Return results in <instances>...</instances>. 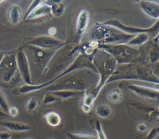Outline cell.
<instances>
[{
  "label": "cell",
  "instance_id": "cell-16",
  "mask_svg": "<svg viewBox=\"0 0 159 139\" xmlns=\"http://www.w3.org/2000/svg\"><path fill=\"white\" fill-rule=\"evenodd\" d=\"M7 17L12 24H17L21 20L22 9L17 4L11 5L7 11Z\"/></svg>",
  "mask_w": 159,
  "mask_h": 139
},
{
  "label": "cell",
  "instance_id": "cell-35",
  "mask_svg": "<svg viewBox=\"0 0 159 139\" xmlns=\"http://www.w3.org/2000/svg\"><path fill=\"white\" fill-rule=\"evenodd\" d=\"M12 135L7 132H0V139H11Z\"/></svg>",
  "mask_w": 159,
  "mask_h": 139
},
{
  "label": "cell",
  "instance_id": "cell-36",
  "mask_svg": "<svg viewBox=\"0 0 159 139\" xmlns=\"http://www.w3.org/2000/svg\"><path fill=\"white\" fill-rule=\"evenodd\" d=\"M91 108H92V107H88V106L83 105V104H82V106H81V109H82V110H83L84 113H86V114H88V113H89V112H91Z\"/></svg>",
  "mask_w": 159,
  "mask_h": 139
},
{
  "label": "cell",
  "instance_id": "cell-42",
  "mask_svg": "<svg viewBox=\"0 0 159 139\" xmlns=\"http://www.w3.org/2000/svg\"><path fill=\"white\" fill-rule=\"evenodd\" d=\"M158 110H159V107H158Z\"/></svg>",
  "mask_w": 159,
  "mask_h": 139
},
{
  "label": "cell",
  "instance_id": "cell-19",
  "mask_svg": "<svg viewBox=\"0 0 159 139\" xmlns=\"http://www.w3.org/2000/svg\"><path fill=\"white\" fill-rule=\"evenodd\" d=\"M44 119L47 123L52 127H57L61 123V117L56 112L50 110L44 114Z\"/></svg>",
  "mask_w": 159,
  "mask_h": 139
},
{
  "label": "cell",
  "instance_id": "cell-24",
  "mask_svg": "<svg viewBox=\"0 0 159 139\" xmlns=\"http://www.w3.org/2000/svg\"><path fill=\"white\" fill-rule=\"evenodd\" d=\"M40 102L36 97H31L27 102L25 105L26 110L29 112H34L38 109Z\"/></svg>",
  "mask_w": 159,
  "mask_h": 139
},
{
  "label": "cell",
  "instance_id": "cell-32",
  "mask_svg": "<svg viewBox=\"0 0 159 139\" xmlns=\"http://www.w3.org/2000/svg\"><path fill=\"white\" fill-rule=\"evenodd\" d=\"M42 1H34L32 2V3L30 4L29 9H27V13H26V15H25V17L34 9H35L39 4H40Z\"/></svg>",
  "mask_w": 159,
  "mask_h": 139
},
{
  "label": "cell",
  "instance_id": "cell-1",
  "mask_svg": "<svg viewBox=\"0 0 159 139\" xmlns=\"http://www.w3.org/2000/svg\"><path fill=\"white\" fill-rule=\"evenodd\" d=\"M98 73L89 69L73 71L61 77L50 84V92L59 90H72L87 92L94 89L99 82ZM52 83V84H53Z\"/></svg>",
  "mask_w": 159,
  "mask_h": 139
},
{
  "label": "cell",
  "instance_id": "cell-18",
  "mask_svg": "<svg viewBox=\"0 0 159 139\" xmlns=\"http://www.w3.org/2000/svg\"><path fill=\"white\" fill-rule=\"evenodd\" d=\"M149 38L148 34L145 33L137 34L135 35L127 44L132 47L140 48L149 40Z\"/></svg>",
  "mask_w": 159,
  "mask_h": 139
},
{
  "label": "cell",
  "instance_id": "cell-37",
  "mask_svg": "<svg viewBox=\"0 0 159 139\" xmlns=\"http://www.w3.org/2000/svg\"><path fill=\"white\" fill-rule=\"evenodd\" d=\"M48 34L50 35V36H53L56 34L57 29H56V28H55L53 27H52L48 29Z\"/></svg>",
  "mask_w": 159,
  "mask_h": 139
},
{
  "label": "cell",
  "instance_id": "cell-30",
  "mask_svg": "<svg viewBox=\"0 0 159 139\" xmlns=\"http://www.w3.org/2000/svg\"><path fill=\"white\" fill-rule=\"evenodd\" d=\"M58 98L57 97L55 96H54L51 92L47 93L43 99V103L44 104H52L55 102V101H57V100Z\"/></svg>",
  "mask_w": 159,
  "mask_h": 139
},
{
  "label": "cell",
  "instance_id": "cell-6",
  "mask_svg": "<svg viewBox=\"0 0 159 139\" xmlns=\"http://www.w3.org/2000/svg\"><path fill=\"white\" fill-rule=\"evenodd\" d=\"M104 25H108L114 27L121 31L132 35H136L140 33H145L153 38H156L159 34V19L148 28H140L136 27H131L123 24L119 20L116 19H110L104 22H101Z\"/></svg>",
  "mask_w": 159,
  "mask_h": 139
},
{
  "label": "cell",
  "instance_id": "cell-12",
  "mask_svg": "<svg viewBox=\"0 0 159 139\" xmlns=\"http://www.w3.org/2000/svg\"><path fill=\"white\" fill-rule=\"evenodd\" d=\"M90 21L89 13L86 9H82L78 14L76 19V30L78 37V43H80L82 36L86 32Z\"/></svg>",
  "mask_w": 159,
  "mask_h": 139
},
{
  "label": "cell",
  "instance_id": "cell-29",
  "mask_svg": "<svg viewBox=\"0 0 159 139\" xmlns=\"http://www.w3.org/2000/svg\"><path fill=\"white\" fill-rule=\"evenodd\" d=\"M159 135V127L154 126L148 131L145 139H155Z\"/></svg>",
  "mask_w": 159,
  "mask_h": 139
},
{
  "label": "cell",
  "instance_id": "cell-33",
  "mask_svg": "<svg viewBox=\"0 0 159 139\" xmlns=\"http://www.w3.org/2000/svg\"><path fill=\"white\" fill-rule=\"evenodd\" d=\"M8 114L12 117H16L19 114V110L15 106H11L8 110Z\"/></svg>",
  "mask_w": 159,
  "mask_h": 139
},
{
  "label": "cell",
  "instance_id": "cell-8",
  "mask_svg": "<svg viewBox=\"0 0 159 139\" xmlns=\"http://www.w3.org/2000/svg\"><path fill=\"white\" fill-rule=\"evenodd\" d=\"M144 63L152 65L159 61V43L148 40L140 47Z\"/></svg>",
  "mask_w": 159,
  "mask_h": 139
},
{
  "label": "cell",
  "instance_id": "cell-41",
  "mask_svg": "<svg viewBox=\"0 0 159 139\" xmlns=\"http://www.w3.org/2000/svg\"><path fill=\"white\" fill-rule=\"evenodd\" d=\"M27 139H32V138H27Z\"/></svg>",
  "mask_w": 159,
  "mask_h": 139
},
{
  "label": "cell",
  "instance_id": "cell-25",
  "mask_svg": "<svg viewBox=\"0 0 159 139\" xmlns=\"http://www.w3.org/2000/svg\"><path fill=\"white\" fill-rule=\"evenodd\" d=\"M66 137L68 139H98L96 136L86 133H68Z\"/></svg>",
  "mask_w": 159,
  "mask_h": 139
},
{
  "label": "cell",
  "instance_id": "cell-31",
  "mask_svg": "<svg viewBox=\"0 0 159 139\" xmlns=\"http://www.w3.org/2000/svg\"><path fill=\"white\" fill-rule=\"evenodd\" d=\"M150 68L153 75L159 79V61L150 65Z\"/></svg>",
  "mask_w": 159,
  "mask_h": 139
},
{
  "label": "cell",
  "instance_id": "cell-5",
  "mask_svg": "<svg viewBox=\"0 0 159 139\" xmlns=\"http://www.w3.org/2000/svg\"><path fill=\"white\" fill-rule=\"evenodd\" d=\"M98 48L112 55L116 60L117 65L135 63H144L140 48L132 47L128 44L99 45Z\"/></svg>",
  "mask_w": 159,
  "mask_h": 139
},
{
  "label": "cell",
  "instance_id": "cell-4",
  "mask_svg": "<svg viewBox=\"0 0 159 139\" xmlns=\"http://www.w3.org/2000/svg\"><path fill=\"white\" fill-rule=\"evenodd\" d=\"M92 62L97 70L99 79L96 86L87 92H91L96 99L108 79L114 73L117 66V63L112 55L99 48L96 50L93 55Z\"/></svg>",
  "mask_w": 159,
  "mask_h": 139
},
{
  "label": "cell",
  "instance_id": "cell-34",
  "mask_svg": "<svg viewBox=\"0 0 159 139\" xmlns=\"http://www.w3.org/2000/svg\"><path fill=\"white\" fill-rule=\"evenodd\" d=\"M147 125L144 123H139L137 125V130H139L140 132H145L147 130Z\"/></svg>",
  "mask_w": 159,
  "mask_h": 139
},
{
  "label": "cell",
  "instance_id": "cell-2",
  "mask_svg": "<svg viewBox=\"0 0 159 139\" xmlns=\"http://www.w3.org/2000/svg\"><path fill=\"white\" fill-rule=\"evenodd\" d=\"M120 80H136L154 84H159V79L152 73L150 65L135 63L117 65V66L106 84Z\"/></svg>",
  "mask_w": 159,
  "mask_h": 139
},
{
  "label": "cell",
  "instance_id": "cell-22",
  "mask_svg": "<svg viewBox=\"0 0 159 139\" xmlns=\"http://www.w3.org/2000/svg\"><path fill=\"white\" fill-rule=\"evenodd\" d=\"M107 98L111 103L117 104L120 102L122 99V93L121 90L119 88L112 90L108 94Z\"/></svg>",
  "mask_w": 159,
  "mask_h": 139
},
{
  "label": "cell",
  "instance_id": "cell-20",
  "mask_svg": "<svg viewBox=\"0 0 159 139\" xmlns=\"http://www.w3.org/2000/svg\"><path fill=\"white\" fill-rule=\"evenodd\" d=\"M50 6L52 10V15L55 17L61 16L65 11V6L61 1H47Z\"/></svg>",
  "mask_w": 159,
  "mask_h": 139
},
{
  "label": "cell",
  "instance_id": "cell-17",
  "mask_svg": "<svg viewBox=\"0 0 159 139\" xmlns=\"http://www.w3.org/2000/svg\"><path fill=\"white\" fill-rule=\"evenodd\" d=\"M51 92L60 99H67L84 96L86 92L72 91V90H59V91H53Z\"/></svg>",
  "mask_w": 159,
  "mask_h": 139
},
{
  "label": "cell",
  "instance_id": "cell-27",
  "mask_svg": "<svg viewBox=\"0 0 159 139\" xmlns=\"http://www.w3.org/2000/svg\"><path fill=\"white\" fill-rule=\"evenodd\" d=\"M9 108V106L7 99L3 92L0 89V109L2 112L5 113H8Z\"/></svg>",
  "mask_w": 159,
  "mask_h": 139
},
{
  "label": "cell",
  "instance_id": "cell-3",
  "mask_svg": "<svg viewBox=\"0 0 159 139\" xmlns=\"http://www.w3.org/2000/svg\"><path fill=\"white\" fill-rule=\"evenodd\" d=\"M87 40L94 41L99 45L127 44L135 35L125 33L120 30L101 22H97L86 34Z\"/></svg>",
  "mask_w": 159,
  "mask_h": 139
},
{
  "label": "cell",
  "instance_id": "cell-28",
  "mask_svg": "<svg viewBox=\"0 0 159 139\" xmlns=\"http://www.w3.org/2000/svg\"><path fill=\"white\" fill-rule=\"evenodd\" d=\"M94 128H95L96 132L97 133V137H98V139H107L106 136V134L102 129V125L98 120L96 121L95 124H94Z\"/></svg>",
  "mask_w": 159,
  "mask_h": 139
},
{
  "label": "cell",
  "instance_id": "cell-40",
  "mask_svg": "<svg viewBox=\"0 0 159 139\" xmlns=\"http://www.w3.org/2000/svg\"><path fill=\"white\" fill-rule=\"evenodd\" d=\"M4 2L3 1H0V3H1V2Z\"/></svg>",
  "mask_w": 159,
  "mask_h": 139
},
{
  "label": "cell",
  "instance_id": "cell-7",
  "mask_svg": "<svg viewBox=\"0 0 159 139\" xmlns=\"http://www.w3.org/2000/svg\"><path fill=\"white\" fill-rule=\"evenodd\" d=\"M27 43L43 49L56 50L65 45V42L50 35H41L32 38Z\"/></svg>",
  "mask_w": 159,
  "mask_h": 139
},
{
  "label": "cell",
  "instance_id": "cell-9",
  "mask_svg": "<svg viewBox=\"0 0 159 139\" xmlns=\"http://www.w3.org/2000/svg\"><path fill=\"white\" fill-rule=\"evenodd\" d=\"M16 61L17 68L25 83L26 84H32L29 60L23 50H20L17 52Z\"/></svg>",
  "mask_w": 159,
  "mask_h": 139
},
{
  "label": "cell",
  "instance_id": "cell-10",
  "mask_svg": "<svg viewBox=\"0 0 159 139\" xmlns=\"http://www.w3.org/2000/svg\"><path fill=\"white\" fill-rule=\"evenodd\" d=\"M127 88L138 96L152 100H159V91L155 87L131 84L127 86Z\"/></svg>",
  "mask_w": 159,
  "mask_h": 139
},
{
  "label": "cell",
  "instance_id": "cell-11",
  "mask_svg": "<svg viewBox=\"0 0 159 139\" xmlns=\"http://www.w3.org/2000/svg\"><path fill=\"white\" fill-rule=\"evenodd\" d=\"M4 68L2 79L6 82L10 81L16 74L17 69L16 57L11 55L9 56L4 57L2 62L0 65V68Z\"/></svg>",
  "mask_w": 159,
  "mask_h": 139
},
{
  "label": "cell",
  "instance_id": "cell-21",
  "mask_svg": "<svg viewBox=\"0 0 159 139\" xmlns=\"http://www.w3.org/2000/svg\"><path fill=\"white\" fill-rule=\"evenodd\" d=\"M49 86L48 83L39 84H24L19 88V92L20 94H28L34 91H37Z\"/></svg>",
  "mask_w": 159,
  "mask_h": 139
},
{
  "label": "cell",
  "instance_id": "cell-14",
  "mask_svg": "<svg viewBox=\"0 0 159 139\" xmlns=\"http://www.w3.org/2000/svg\"><path fill=\"white\" fill-rule=\"evenodd\" d=\"M52 15L50 6L47 2H42L34 9L25 17V19L32 20L39 17Z\"/></svg>",
  "mask_w": 159,
  "mask_h": 139
},
{
  "label": "cell",
  "instance_id": "cell-39",
  "mask_svg": "<svg viewBox=\"0 0 159 139\" xmlns=\"http://www.w3.org/2000/svg\"><path fill=\"white\" fill-rule=\"evenodd\" d=\"M152 40H153L154 42H158V43H159V34H158V35L156 38H153Z\"/></svg>",
  "mask_w": 159,
  "mask_h": 139
},
{
  "label": "cell",
  "instance_id": "cell-23",
  "mask_svg": "<svg viewBox=\"0 0 159 139\" xmlns=\"http://www.w3.org/2000/svg\"><path fill=\"white\" fill-rule=\"evenodd\" d=\"M112 114L111 108L104 104L99 105L96 109V114L101 118H108Z\"/></svg>",
  "mask_w": 159,
  "mask_h": 139
},
{
  "label": "cell",
  "instance_id": "cell-13",
  "mask_svg": "<svg viewBox=\"0 0 159 139\" xmlns=\"http://www.w3.org/2000/svg\"><path fill=\"white\" fill-rule=\"evenodd\" d=\"M142 11L150 18L158 20L159 19V3L152 1H139Z\"/></svg>",
  "mask_w": 159,
  "mask_h": 139
},
{
  "label": "cell",
  "instance_id": "cell-15",
  "mask_svg": "<svg viewBox=\"0 0 159 139\" xmlns=\"http://www.w3.org/2000/svg\"><path fill=\"white\" fill-rule=\"evenodd\" d=\"M0 125L13 132H26L30 130V127L28 124L22 122L4 121L1 122Z\"/></svg>",
  "mask_w": 159,
  "mask_h": 139
},
{
  "label": "cell",
  "instance_id": "cell-26",
  "mask_svg": "<svg viewBox=\"0 0 159 139\" xmlns=\"http://www.w3.org/2000/svg\"><path fill=\"white\" fill-rule=\"evenodd\" d=\"M95 100H96V98L91 92H86L84 95L83 96V105L92 107Z\"/></svg>",
  "mask_w": 159,
  "mask_h": 139
},
{
  "label": "cell",
  "instance_id": "cell-38",
  "mask_svg": "<svg viewBox=\"0 0 159 139\" xmlns=\"http://www.w3.org/2000/svg\"><path fill=\"white\" fill-rule=\"evenodd\" d=\"M4 57H5V55H4V54L0 53V65H1V63L2 62V61H3L4 58Z\"/></svg>",
  "mask_w": 159,
  "mask_h": 139
}]
</instances>
